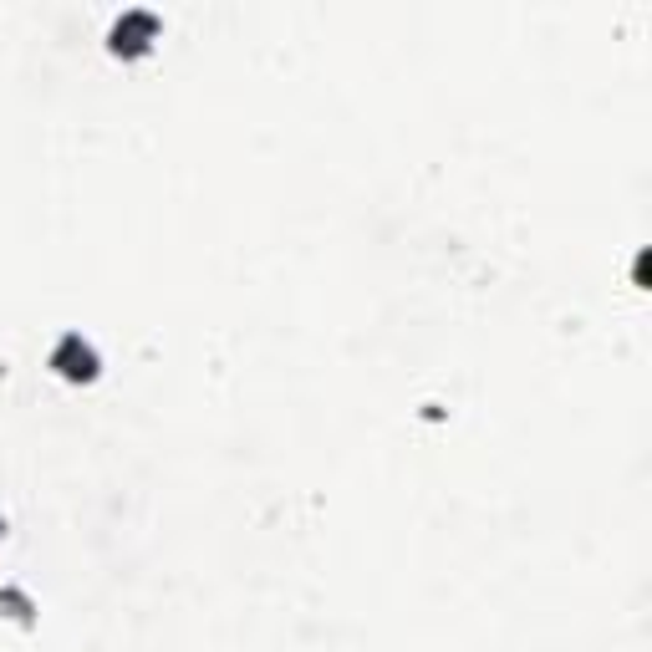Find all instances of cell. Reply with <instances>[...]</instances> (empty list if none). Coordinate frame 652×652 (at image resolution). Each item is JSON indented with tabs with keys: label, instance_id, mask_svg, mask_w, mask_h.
<instances>
[{
	"label": "cell",
	"instance_id": "6da1fadb",
	"mask_svg": "<svg viewBox=\"0 0 652 652\" xmlns=\"http://www.w3.org/2000/svg\"><path fill=\"white\" fill-rule=\"evenodd\" d=\"M51 362H57L67 377H92L97 372V357H92V347L82 337H62V347H57V357H51Z\"/></svg>",
	"mask_w": 652,
	"mask_h": 652
},
{
	"label": "cell",
	"instance_id": "7a4b0ae2",
	"mask_svg": "<svg viewBox=\"0 0 652 652\" xmlns=\"http://www.w3.org/2000/svg\"><path fill=\"white\" fill-rule=\"evenodd\" d=\"M153 31H158V21H153L148 11H128V16L118 21V31H113V36H118V46L138 51V46H143V36H153Z\"/></svg>",
	"mask_w": 652,
	"mask_h": 652
},
{
	"label": "cell",
	"instance_id": "3957f363",
	"mask_svg": "<svg viewBox=\"0 0 652 652\" xmlns=\"http://www.w3.org/2000/svg\"><path fill=\"white\" fill-rule=\"evenodd\" d=\"M0 607H11L16 617H26L31 607H26V596H16V591H0Z\"/></svg>",
	"mask_w": 652,
	"mask_h": 652
}]
</instances>
